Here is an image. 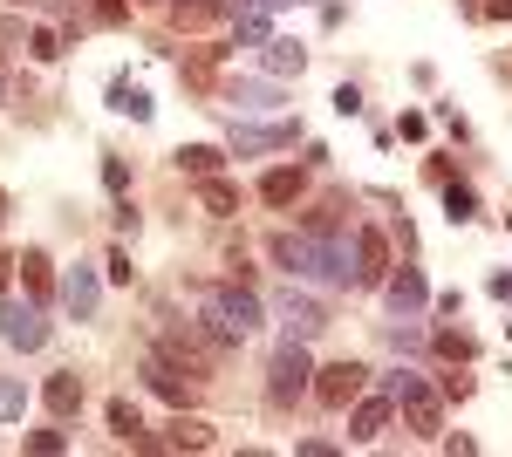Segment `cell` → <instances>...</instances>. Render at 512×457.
<instances>
[{"label":"cell","instance_id":"d6986e66","mask_svg":"<svg viewBox=\"0 0 512 457\" xmlns=\"http://www.w3.org/2000/svg\"><path fill=\"white\" fill-rule=\"evenodd\" d=\"M219 164H226L219 144H178V171L185 178H219Z\"/></svg>","mask_w":512,"mask_h":457},{"label":"cell","instance_id":"603a6c76","mask_svg":"<svg viewBox=\"0 0 512 457\" xmlns=\"http://www.w3.org/2000/svg\"><path fill=\"white\" fill-rule=\"evenodd\" d=\"M198 205H205L212 219H233V212H239V191L226 185V178H198Z\"/></svg>","mask_w":512,"mask_h":457},{"label":"cell","instance_id":"1f68e13d","mask_svg":"<svg viewBox=\"0 0 512 457\" xmlns=\"http://www.w3.org/2000/svg\"><path fill=\"white\" fill-rule=\"evenodd\" d=\"M103 185L117 191V198L130 191V164H123V157H103Z\"/></svg>","mask_w":512,"mask_h":457},{"label":"cell","instance_id":"cb8c5ba5","mask_svg":"<svg viewBox=\"0 0 512 457\" xmlns=\"http://www.w3.org/2000/svg\"><path fill=\"white\" fill-rule=\"evenodd\" d=\"M301 185H308V178L280 164V171H267V178H260V198H267V205H294V198H301Z\"/></svg>","mask_w":512,"mask_h":457},{"label":"cell","instance_id":"e575fe53","mask_svg":"<svg viewBox=\"0 0 512 457\" xmlns=\"http://www.w3.org/2000/svg\"><path fill=\"white\" fill-rule=\"evenodd\" d=\"M478 14H485V21H512V0H485Z\"/></svg>","mask_w":512,"mask_h":457},{"label":"cell","instance_id":"8992f818","mask_svg":"<svg viewBox=\"0 0 512 457\" xmlns=\"http://www.w3.org/2000/svg\"><path fill=\"white\" fill-rule=\"evenodd\" d=\"M0 342L21 348V355L48 348V321H41V301H7V294H0Z\"/></svg>","mask_w":512,"mask_h":457},{"label":"cell","instance_id":"44dd1931","mask_svg":"<svg viewBox=\"0 0 512 457\" xmlns=\"http://www.w3.org/2000/svg\"><path fill=\"white\" fill-rule=\"evenodd\" d=\"M110 437H117V444H151V437H144V417H137V403H130V396L110 403Z\"/></svg>","mask_w":512,"mask_h":457},{"label":"cell","instance_id":"4fadbf2b","mask_svg":"<svg viewBox=\"0 0 512 457\" xmlns=\"http://www.w3.org/2000/svg\"><path fill=\"white\" fill-rule=\"evenodd\" d=\"M383 301H390L396 321H403V314L417 321V314H424V301H431V287H424V273H417V267H390V280H383Z\"/></svg>","mask_w":512,"mask_h":457},{"label":"cell","instance_id":"30bf717a","mask_svg":"<svg viewBox=\"0 0 512 457\" xmlns=\"http://www.w3.org/2000/svg\"><path fill=\"white\" fill-rule=\"evenodd\" d=\"M274 314H280V328H287L294 342H315L321 328H328V307H321L315 294H294V287L274 301Z\"/></svg>","mask_w":512,"mask_h":457},{"label":"cell","instance_id":"f546056e","mask_svg":"<svg viewBox=\"0 0 512 457\" xmlns=\"http://www.w3.org/2000/svg\"><path fill=\"white\" fill-rule=\"evenodd\" d=\"M28 55H35V62H55V55H62V28H35V35H28Z\"/></svg>","mask_w":512,"mask_h":457},{"label":"cell","instance_id":"74e56055","mask_svg":"<svg viewBox=\"0 0 512 457\" xmlns=\"http://www.w3.org/2000/svg\"><path fill=\"white\" fill-rule=\"evenodd\" d=\"M0 219H7V191H0Z\"/></svg>","mask_w":512,"mask_h":457},{"label":"cell","instance_id":"8fae6325","mask_svg":"<svg viewBox=\"0 0 512 457\" xmlns=\"http://www.w3.org/2000/svg\"><path fill=\"white\" fill-rule=\"evenodd\" d=\"M390 417H396V396H390V389H383V396H369V389H362V396L349 403V444H376V437L390 430Z\"/></svg>","mask_w":512,"mask_h":457},{"label":"cell","instance_id":"4dcf8cb0","mask_svg":"<svg viewBox=\"0 0 512 457\" xmlns=\"http://www.w3.org/2000/svg\"><path fill=\"white\" fill-rule=\"evenodd\" d=\"M28 451L55 457V451H69V437H62V430H28Z\"/></svg>","mask_w":512,"mask_h":457},{"label":"cell","instance_id":"8d00e7d4","mask_svg":"<svg viewBox=\"0 0 512 457\" xmlns=\"http://www.w3.org/2000/svg\"><path fill=\"white\" fill-rule=\"evenodd\" d=\"M253 7H267V14H274V7H308V0H253Z\"/></svg>","mask_w":512,"mask_h":457},{"label":"cell","instance_id":"6da1fadb","mask_svg":"<svg viewBox=\"0 0 512 457\" xmlns=\"http://www.w3.org/2000/svg\"><path fill=\"white\" fill-rule=\"evenodd\" d=\"M267 253H274L294 280H315V287H355V232H335V239H321V232H274Z\"/></svg>","mask_w":512,"mask_h":457},{"label":"cell","instance_id":"2e32d148","mask_svg":"<svg viewBox=\"0 0 512 457\" xmlns=\"http://www.w3.org/2000/svg\"><path fill=\"white\" fill-rule=\"evenodd\" d=\"M260 69H267L274 82L301 76V69H308V48H301V41H267V48H260Z\"/></svg>","mask_w":512,"mask_h":457},{"label":"cell","instance_id":"d6a6232c","mask_svg":"<svg viewBox=\"0 0 512 457\" xmlns=\"http://www.w3.org/2000/svg\"><path fill=\"white\" fill-rule=\"evenodd\" d=\"M335 116H362V89H355V82L335 89Z\"/></svg>","mask_w":512,"mask_h":457},{"label":"cell","instance_id":"484cf974","mask_svg":"<svg viewBox=\"0 0 512 457\" xmlns=\"http://www.w3.org/2000/svg\"><path fill=\"white\" fill-rule=\"evenodd\" d=\"M274 28H267V7H239V48H267Z\"/></svg>","mask_w":512,"mask_h":457},{"label":"cell","instance_id":"9a60e30c","mask_svg":"<svg viewBox=\"0 0 512 457\" xmlns=\"http://www.w3.org/2000/svg\"><path fill=\"white\" fill-rule=\"evenodd\" d=\"M164 451H212V423L192 417V410H178V417L164 423V437H158Z\"/></svg>","mask_w":512,"mask_h":457},{"label":"cell","instance_id":"7402d4cb","mask_svg":"<svg viewBox=\"0 0 512 457\" xmlns=\"http://www.w3.org/2000/svg\"><path fill=\"white\" fill-rule=\"evenodd\" d=\"M110 110H117V116H137V123H151V96H144L130 76H117V82H110Z\"/></svg>","mask_w":512,"mask_h":457},{"label":"cell","instance_id":"ba28073f","mask_svg":"<svg viewBox=\"0 0 512 457\" xmlns=\"http://www.w3.org/2000/svg\"><path fill=\"white\" fill-rule=\"evenodd\" d=\"M301 137V123H246L233 116V157H267V151H287Z\"/></svg>","mask_w":512,"mask_h":457},{"label":"cell","instance_id":"83f0119b","mask_svg":"<svg viewBox=\"0 0 512 457\" xmlns=\"http://www.w3.org/2000/svg\"><path fill=\"white\" fill-rule=\"evenodd\" d=\"M21 410H28V389H21L14 376H0V423H14Z\"/></svg>","mask_w":512,"mask_h":457},{"label":"cell","instance_id":"ac0fdd59","mask_svg":"<svg viewBox=\"0 0 512 457\" xmlns=\"http://www.w3.org/2000/svg\"><path fill=\"white\" fill-rule=\"evenodd\" d=\"M219 14H233V0H171V21L178 28H212Z\"/></svg>","mask_w":512,"mask_h":457},{"label":"cell","instance_id":"4316f807","mask_svg":"<svg viewBox=\"0 0 512 457\" xmlns=\"http://www.w3.org/2000/svg\"><path fill=\"white\" fill-rule=\"evenodd\" d=\"M219 62H226V48H192L178 69H185V82H212V76H219Z\"/></svg>","mask_w":512,"mask_h":457},{"label":"cell","instance_id":"f1b7e54d","mask_svg":"<svg viewBox=\"0 0 512 457\" xmlns=\"http://www.w3.org/2000/svg\"><path fill=\"white\" fill-rule=\"evenodd\" d=\"M437 348H444L451 362H472V355H478V342L465 335V328H444V335H437Z\"/></svg>","mask_w":512,"mask_h":457},{"label":"cell","instance_id":"5b68a950","mask_svg":"<svg viewBox=\"0 0 512 457\" xmlns=\"http://www.w3.org/2000/svg\"><path fill=\"white\" fill-rule=\"evenodd\" d=\"M137 376H144V389H151V396L178 403V410H185V403L198 396V376L185 369V362H171L164 348H151V355H144V369H137Z\"/></svg>","mask_w":512,"mask_h":457},{"label":"cell","instance_id":"7c38bea8","mask_svg":"<svg viewBox=\"0 0 512 457\" xmlns=\"http://www.w3.org/2000/svg\"><path fill=\"white\" fill-rule=\"evenodd\" d=\"M390 280V239L376 226L355 232V287H383Z\"/></svg>","mask_w":512,"mask_h":457},{"label":"cell","instance_id":"7a4b0ae2","mask_svg":"<svg viewBox=\"0 0 512 457\" xmlns=\"http://www.w3.org/2000/svg\"><path fill=\"white\" fill-rule=\"evenodd\" d=\"M260 314H267V307H260V294H246V287H205V294H198V321L226 348L246 342V335L260 328Z\"/></svg>","mask_w":512,"mask_h":457},{"label":"cell","instance_id":"ffe728a7","mask_svg":"<svg viewBox=\"0 0 512 457\" xmlns=\"http://www.w3.org/2000/svg\"><path fill=\"white\" fill-rule=\"evenodd\" d=\"M21 287H28V301H48V294H55V273H48V253H41V246L21 253Z\"/></svg>","mask_w":512,"mask_h":457},{"label":"cell","instance_id":"5bb4252c","mask_svg":"<svg viewBox=\"0 0 512 457\" xmlns=\"http://www.w3.org/2000/svg\"><path fill=\"white\" fill-rule=\"evenodd\" d=\"M96 301H103V280H96V267H69L62 273V307L76 314V321H96Z\"/></svg>","mask_w":512,"mask_h":457},{"label":"cell","instance_id":"e0dca14e","mask_svg":"<svg viewBox=\"0 0 512 457\" xmlns=\"http://www.w3.org/2000/svg\"><path fill=\"white\" fill-rule=\"evenodd\" d=\"M41 396H48V410H55V417H76V410H82V376H76V369H62V376H48Z\"/></svg>","mask_w":512,"mask_h":457},{"label":"cell","instance_id":"836d02e7","mask_svg":"<svg viewBox=\"0 0 512 457\" xmlns=\"http://www.w3.org/2000/svg\"><path fill=\"white\" fill-rule=\"evenodd\" d=\"M137 226H144V219L130 212V198H117V232H123V239H137Z\"/></svg>","mask_w":512,"mask_h":457},{"label":"cell","instance_id":"52a82bcc","mask_svg":"<svg viewBox=\"0 0 512 457\" xmlns=\"http://www.w3.org/2000/svg\"><path fill=\"white\" fill-rule=\"evenodd\" d=\"M362 389H369V369L362 362H328V369H315V403H328V410H349Z\"/></svg>","mask_w":512,"mask_h":457},{"label":"cell","instance_id":"f35d334b","mask_svg":"<svg viewBox=\"0 0 512 457\" xmlns=\"http://www.w3.org/2000/svg\"><path fill=\"white\" fill-rule=\"evenodd\" d=\"M0 103H7V76H0Z\"/></svg>","mask_w":512,"mask_h":457},{"label":"cell","instance_id":"277c9868","mask_svg":"<svg viewBox=\"0 0 512 457\" xmlns=\"http://www.w3.org/2000/svg\"><path fill=\"white\" fill-rule=\"evenodd\" d=\"M308 389H315L308 342H294V335H287V342L274 348V362H267V403H280V410H287V403H294V396H308Z\"/></svg>","mask_w":512,"mask_h":457},{"label":"cell","instance_id":"3957f363","mask_svg":"<svg viewBox=\"0 0 512 457\" xmlns=\"http://www.w3.org/2000/svg\"><path fill=\"white\" fill-rule=\"evenodd\" d=\"M383 389L396 396V410H403V423L417 437H437L444 430V396L424 382V369H396V376H383Z\"/></svg>","mask_w":512,"mask_h":457},{"label":"cell","instance_id":"9c48e42d","mask_svg":"<svg viewBox=\"0 0 512 457\" xmlns=\"http://www.w3.org/2000/svg\"><path fill=\"white\" fill-rule=\"evenodd\" d=\"M219 103H226L233 116H267V110H280V82H274V76L219 82Z\"/></svg>","mask_w":512,"mask_h":457},{"label":"cell","instance_id":"d590c367","mask_svg":"<svg viewBox=\"0 0 512 457\" xmlns=\"http://www.w3.org/2000/svg\"><path fill=\"white\" fill-rule=\"evenodd\" d=\"M14 273H21V260H14V253H0V294H7V280H14Z\"/></svg>","mask_w":512,"mask_h":457},{"label":"cell","instance_id":"d4e9b609","mask_svg":"<svg viewBox=\"0 0 512 457\" xmlns=\"http://www.w3.org/2000/svg\"><path fill=\"white\" fill-rule=\"evenodd\" d=\"M444 212H451V226L478 219V191H472V185H458V178H444Z\"/></svg>","mask_w":512,"mask_h":457}]
</instances>
